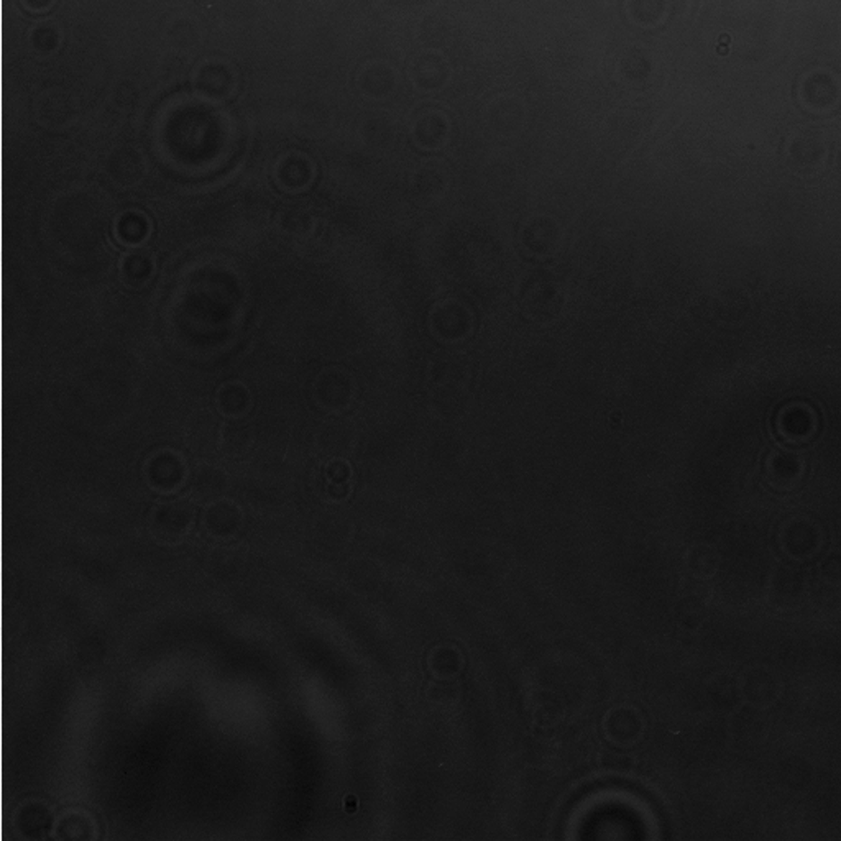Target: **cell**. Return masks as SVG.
Masks as SVG:
<instances>
[{
    "instance_id": "4fadbf2b",
    "label": "cell",
    "mask_w": 841,
    "mask_h": 841,
    "mask_svg": "<svg viewBox=\"0 0 841 841\" xmlns=\"http://www.w3.org/2000/svg\"><path fill=\"white\" fill-rule=\"evenodd\" d=\"M50 821V811L41 803L25 805L19 811V827L21 831H25L27 837H33V831H40L41 835L43 831L48 830Z\"/></svg>"
},
{
    "instance_id": "5b68a950",
    "label": "cell",
    "mask_w": 841,
    "mask_h": 841,
    "mask_svg": "<svg viewBox=\"0 0 841 841\" xmlns=\"http://www.w3.org/2000/svg\"><path fill=\"white\" fill-rule=\"evenodd\" d=\"M186 474V467L175 452H161L150 459L147 476L150 485L161 492L178 488Z\"/></svg>"
},
{
    "instance_id": "6da1fadb",
    "label": "cell",
    "mask_w": 841,
    "mask_h": 841,
    "mask_svg": "<svg viewBox=\"0 0 841 841\" xmlns=\"http://www.w3.org/2000/svg\"><path fill=\"white\" fill-rule=\"evenodd\" d=\"M779 545L792 559L805 561L820 551L823 533L820 526L809 518H794L782 526Z\"/></svg>"
},
{
    "instance_id": "ba28073f",
    "label": "cell",
    "mask_w": 841,
    "mask_h": 841,
    "mask_svg": "<svg viewBox=\"0 0 841 841\" xmlns=\"http://www.w3.org/2000/svg\"><path fill=\"white\" fill-rule=\"evenodd\" d=\"M529 717L536 728L551 730L562 722L564 710L562 705L551 693L541 692L531 697L529 702Z\"/></svg>"
},
{
    "instance_id": "3957f363",
    "label": "cell",
    "mask_w": 841,
    "mask_h": 841,
    "mask_svg": "<svg viewBox=\"0 0 841 841\" xmlns=\"http://www.w3.org/2000/svg\"><path fill=\"white\" fill-rule=\"evenodd\" d=\"M769 594L777 606L795 608L807 596V579L795 569H779L772 575Z\"/></svg>"
},
{
    "instance_id": "277c9868",
    "label": "cell",
    "mask_w": 841,
    "mask_h": 841,
    "mask_svg": "<svg viewBox=\"0 0 841 841\" xmlns=\"http://www.w3.org/2000/svg\"><path fill=\"white\" fill-rule=\"evenodd\" d=\"M740 687L744 700L758 708H768L779 699V681L768 669L759 667L748 671Z\"/></svg>"
},
{
    "instance_id": "30bf717a",
    "label": "cell",
    "mask_w": 841,
    "mask_h": 841,
    "mask_svg": "<svg viewBox=\"0 0 841 841\" xmlns=\"http://www.w3.org/2000/svg\"><path fill=\"white\" fill-rule=\"evenodd\" d=\"M238 523H240V511L237 506L227 502L212 506L206 516L209 531L219 537H228L234 535L238 529Z\"/></svg>"
},
{
    "instance_id": "2e32d148",
    "label": "cell",
    "mask_w": 841,
    "mask_h": 841,
    "mask_svg": "<svg viewBox=\"0 0 841 841\" xmlns=\"http://www.w3.org/2000/svg\"><path fill=\"white\" fill-rule=\"evenodd\" d=\"M122 273L130 283H143L151 273V262L143 255H127L122 262Z\"/></svg>"
},
{
    "instance_id": "9a60e30c",
    "label": "cell",
    "mask_w": 841,
    "mask_h": 841,
    "mask_svg": "<svg viewBox=\"0 0 841 841\" xmlns=\"http://www.w3.org/2000/svg\"><path fill=\"white\" fill-rule=\"evenodd\" d=\"M459 697H460V689L457 683L452 682V679H437L436 682L431 683L426 689L427 702L441 708H449L456 705L459 702Z\"/></svg>"
},
{
    "instance_id": "7c38bea8",
    "label": "cell",
    "mask_w": 841,
    "mask_h": 841,
    "mask_svg": "<svg viewBox=\"0 0 841 841\" xmlns=\"http://www.w3.org/2000/svg\"><path fill=\"white\" fill-rule=\"evenodd\" d=\"M250 406V396L242 385L232 383L224 386L219 393V408L227 416H240L247 411Z\"/></svg>"
},
{
    "instance_id": "8992f818",
    "label": "cell",
    "mask_w": 841,
    "mask_h": 841,
    "mask_svg": "<svg viewBox=\"0 0 841 841\" xmlns=\"http://www.w3.org/2000/svg\"><path fill=\"white\" fill-rule=\"evenodd\" d=\"M191 508L186 503L161 505L153 516V529L159 537L175 541L186 535L191 526Z\"/></svg>"
},
{
    "instance_id": "8fae6325",
    "label": "cell",
    "mask_w": 841,
    "mask_h": 841,
    "mask_svg": "<svg viewBox=\"0 0 841 841\" xmlns=\"http://www.w3.org/2000/svg\"><path fill=\"white\" fill-rule=\"evenodd\" d=\"M687 569L697 579H708L718 569V555L710 545H693L687 554Z\"/></svg>"
},
{
    "instance_id": "7a4b0ae2",
    "label": "cell",
    "mask_w": 841,
    "mask_h": 841,
    "mask_svg": "<svg viewBox=\"0 0 841 841\" xmlns=\"http://www.w3.org/2000/svg\"><path fill=\"white\" fill-rule=\"evenodd\" d=\"M605 736L618 748H630L641 740L644 718L633 707H616L606 713L604 720Z\"/></svg>"
},
{
    "instance_id": "9c48e42d",
    "label": "cell",
    "mask_w": 841,
    "mask_h": 841,
    "mask_svg": "<svg viewBox=\"0 0 841 841\" xmlns=\"http://www.w3.org/2000/svg\"><path fill=\"white\" fill-rule=\"evenodd\" d=\"M768 476H769L772 485L776 488H784V490L792 488V486L797 485V482L801 480V460L797 457L787 456V454L774 457L769 462Z\"/></svg>"
},
{
    "instance_id": "5bb4252c",
    "label": "cell",
    "mask_w": 841,
    "mask_h": 841,
    "mask_svg": "<svg viewBox=\"0 0 841 841\" xmlns=\"http://www.w3.org/2000/svg\"><path fill=\"white\" fill-rule=\"evenodd\" d=\"M634 762L630 752L608 750L598 756V769L608 776H628L634 769Z\"/></svg>"
},
{
    "instance_id": "e0dca14e",
    "label": "cell",
    "mask_w": 841,
    "mask_h": 841,
    "mask_svg": "<svg viewBox=\"0 0 841 841\" xmlns=\"http://www.w3.org/2000/svg\"><path fill=\"white\" fill-rule=\"evenodd\" d=\"M820 577L823 582L841 585V551H831L820 562Z\"/></svg>"
},
{
    "instance_id": "52a82bcc",
    "label": "cell",
    "mask_w": 841,
    "mask_h": 841,
    "mask_svg": "<svg viewBox=\"0 0 841 841\" xmlns=\"http://www.w3.org/2000/svg\"><path fill=\"white\" fill-rule=\"evenodd\" d=\"M427 669L436 679H456L466 667V657L456 644H436L426 657Z\"/></svg>"
}]
</instances>
